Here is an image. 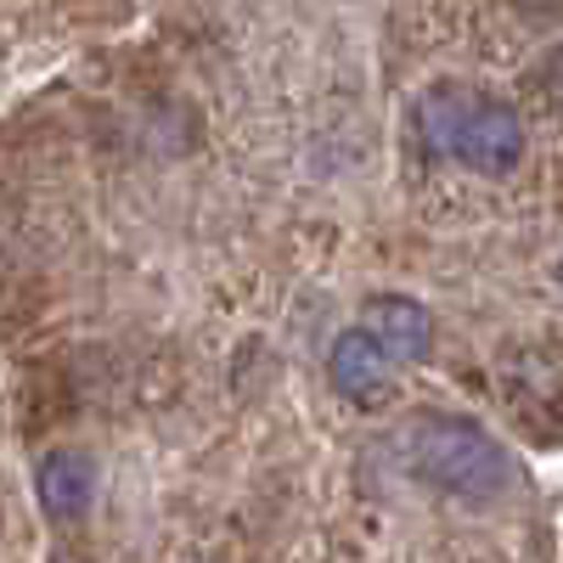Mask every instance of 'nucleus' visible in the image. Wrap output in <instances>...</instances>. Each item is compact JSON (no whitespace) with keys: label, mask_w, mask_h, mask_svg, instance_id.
Here are the masks:
<instances>
[{"label":"nucleus","mask_w":563,"mask_h":563,"mask_svg":"<svg viewBox=\"0 0 563 563\" xmlns=\"http://www.w3.org/2000/svg\"><path fill=\"white\" fill-rule=\"evenodd\" d=\"M541 85H547V97L563 108V45H558V52L541 63Z\"/></svg>","instance_id":"nucleus-6"},{"label":"nucleus","mask_w":563,"mask_h":563,"mask_svg":"<svg viewBox=\"0 0 563 563\" xmlns=\"http://www.w3.org/2000/svg\"><path fill=\"white\" fill-rule=\"evenodd\" d=\"M558 282H563V271H558Z\"/></svg>","instance_id":"nucleus-7"},{"label":"nucleus","mask_w":563,"mask_h":563,"mask_svg":"<svg viewBox=\"0 0 563 563\" xmlns=\"http://www.w3.org/2000/svg\"><path fill=\"white\" fill-rule=\"evenodd\" d=\"M406 467L445 496L490 501L512 490V456L467 417H417L406 429Z\"/></svg>","instance_id":"nucleus-2"},{"label":"nucleus","mask_w":563,"mask_h":563,"mask_svg":"<svg viewBox=\"0 0 563 563\" xmlns=\"http://www.w3.org/2000/svg\"><path fill=\"white\" fill-rule=\"evenodd\" d=\"M366 333L389 350V361H422L434 350V316L422 310L417 299H400V294H378L366 305Z\"/></svg>","instance_id":"nucleus-5"},{"label":"nucleus","mask_w":563,"mask_h":563,"mask_svg":"<svg viewBox=\"0 0 563 563\" xmlns=\"http://www.w3.org/2000/svg\"><path fill=\"white\" fill-rule=\"evenodd\" d=\"M411 130L429 147V158L467 164L479 175H507L525 158V119L512 113L501 97H479L467 85H429L411 102Z\"/></svg>","instance_id":"nucleus-1"},{"label":"nucleus","mask_w":563,"mask_h":563,"mask_svg":"<svg viewBox=\"0 0 563 563\" xmlns=\"http://www.w3.org/2000/svg\"><path fill=\"white\" fill-rule=\"evenodd\" d=\"M34 485H40V507L57 525H74L90 507V496H97V462L85 451H45L34 467Z\"/></svg>","instance_id":"nucleus-4"},{"label":"nucleus","mask_w":563,"mask_h":563,"mask_svg":"<svg viewBox=\"0 0 563 563\" xmlns=\"http://www.w3.org/2000/svg\"><path fill=\"white\" fill-rule=\"evenodd\" d=\"M327 378H333L339 395L372 406L389 389V350L366 333V327H350V333L333 339V355H327Z\"/></svg>","instance_id":"nucleus-3"}]
</instances>
